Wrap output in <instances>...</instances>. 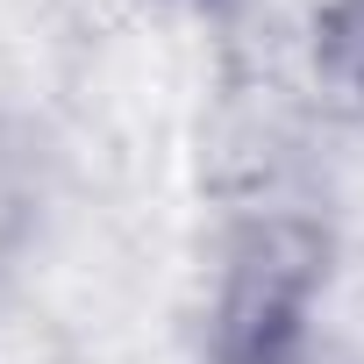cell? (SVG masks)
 Returning a JSON list of instances; mask_svg holds the SVG:
<instances>
[{
    "label": "cell",
    "mask_w": 364,
    "mask_h": 364,
    "mask_svg": "<svg viewBox=\"0 0 364 364\" xmlns=\"http://www.w3.org/2000/svg\"><path fill=\"white\" fill-rule=\"evenodd\" d=\"M321 65L350 93H364V0H336V8H328V22H321Z\"/></svg>",
    "instance_id": "obj_1"
}]
</instances>
